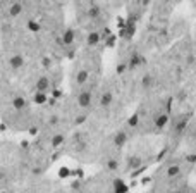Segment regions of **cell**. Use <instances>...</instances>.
<instances>
[{
    "label": "cell",
    "instance_id": "cell-1",
    "mask_svg": "<svg viewBox=\"0 0 196 193\" xmlns=\"http://www.w3.org/2000/svg\"><path fill=\"white\" fill-rule=\"evenodd\" d=\"M62 40H64L65 45H71V43L74 42V33H72V29H65V31H64Z\"/></svg>",
    "mask_w": 196,
    "mask_h": 193
},
{
    "label": "cell",
    "instance_id": "cell-2",
    "mask_svg": "<svg viewBox=\"0 0 196 193\" xmlns=\"http://www.w3.org/2000/svg\"><path fill=\"white\" fill-rule=\"evenodd\" d=\"M110 102H112V93H110V91H105V93L101 95L100 105H101V107H107V105H110Z\"/></svg>",
    "mask_w": 196,
    "mask_h": 193
},
{
    "label": "cell",
    "instance_id": "cell-3",
    "mask_svg": "<svg viewBox=\"0 0 196 193\" xmlns=\"http://www.w3.org/2000/svg\"><path fill=\"white\" fill-rule=\"evenodd\" d=\"M90 98H91V93H90V91L81 93V96H79V105H81V107H86V105L90 103Z\"/></svg>",
    "mask_w": 196,
    "mask_h": 193
},
{
    "label": "cell",
    "instance_id": "cell-4",
    "mask_svg": "<svg viewBox=\"0 0 196 193\" xmlns=\"http://www.w3.org/2000/svg\"><path fill=\"white\" fill-rule=\"evenodd\" d=\"M22 64H24V60H22L21 55H12V59H11V66L12 67H22Z\"/></svg>",
    "mask_w": 196,
    "mask_h": 193
},
{
    "label": "cell",
    "instance_id": "cell-5",
    "mask_svg": "<svg viewBox=\"0 0 196 193\" xmlns=\"http://www.w3.org/2000/svg\"><path fill=\"white\" fill-rule=\"evenodd\" d=\"M179 172H181V167L175 164V166H170V167H169V171H167V176H169V178H175L177 174H179Z\"/></svg>",
    "mask_w": 196,
    "mask_h": 193
},
{
    "label": "cell",
    "instance_id": "cell-6",
    "mask_svg": "<svg viewBox=\"0 0 196 193\" xmlns=\"http://www.w3.org/2000/svg\"><path fill=\"white\" fill-rule=\"evenodd\" d=\"M167 121H169V117L162 114V116H158V117H157V121H155V126H157V128H164L165 124H167Z\"/></svg>",
    "mask_w": 196,
    "mask_h": 193
},
{
    "label": "cell",
    "instance_id": "cell-7",
    "mask_svg": "<svg viewBox=\"0 0 196 193\" xmlns=\"http://www.w3.org/2000/svg\"><path fill=\"white\" fill-rule=\"evenodd\" d=\"M126 140H127L126 133H119V134L115 136V145H119V147H121V145L126 143Z\"/></svg>",
    "mask_w": 196,
    "mask_h": 193
},
{
    "label": "cell",
    "instance_id": "cell-8",
    "mask_svg": "<svg viewBox=\"0 0 196 193\" xmlns=\"http://www.w3.org/2000/svg\"><path fill=\"white\" fill-rule=\"evenodd\" d=\"M98 40H100V35H98V33H91L90 36H88V43H90V45H96Z\"/></svg>",
    "mask_w": 196,
    "mask_h": 193
},
{
    "label": "cell",
    "instance_id": "cell-9",
    "mask_svg": "<svg viewBox=\"0 0 196 193\" xmlns=\"http://www.w3.org/2000/svg\"><path fill=\"white\" fill-rule=\"evenodd\" d=\"M129 164H131V167H138L139 164H141V159H139V157H133V159L129 161Z\"/></svg>",
    "mask_w": 196,
    "mask_h": 193
},
{
    "label": "cell",
    "instance_id": "cell-10",
    "mask_svg": "<svg viewBox=\"0 0 196 193\" xmlns=\"http://www.w3.org/2000/svg\"><path fill=\"white\" fill-rule=\"evenodd\" d=\"M151 81H153V78H151V76H145V80H143V86L151 85Z\"/></svg>",
    "mask_w": 196,
    "mask_h": 193
},
{
    "label": "cell",
    "instance_id": "cell-11",
    "mask_svg": "<svg viewBox=\"0 0 196 193\" xmlns=\"http://www.w3.org/2000/svg\"><path fill=\"white\" fill-rule=\"evenodd\" d=\"M107 167L108 169H117V161H108L107 162Z\"/></svg>",
    "mask_w": 196,
    "mask_h": 193
},
{
    "label": "cell",
    "instance_id": "cell-12",
    "mask_svg": "<svg viewBox=\"0 0 196 193\" xmlns=\"http://www.w3.org/2000/svg\"><path fill=\"white\" fill-rule=\"evenodd\" d=\"M138 124V116H134V117L129 119V126H136Z\"/></svg>",
    "mask_w": 196,
    "mask_h": 193
}]
</instances>
